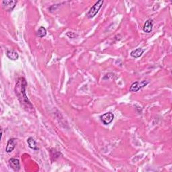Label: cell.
<instances>
[{
  "mask_svg": "<svg viewBox=\"0 0 172 172\" xmlns=\"http://www.w3.org/2000/svg\"><path fill=\"white\" fill-rule=\"evenodd\" d=\"M27 86V82L24 77H20L18 80L15 86V92L21 106L26 111L28 112H33L34 107L32 103L30 102L26 94V87Z\"/></svg>",
  "mask_w": 172,
  "mask_h": 172,
  "instance_id": "cell-1",
  "label": "cell"
},
{
  "mask_svg": "<svg viewBox=\"0 0 172 172\" xmlns=\"http://www.w3.org/2000/svg\"><path fill=\"white\" fill-rule=\"evenodd\" d=\"M103 4V1H102V0H101V1H98L95 3V4L91 7V9L89 10L88 13H87V18L89 19L94 18V16L97 14L98 11L100 10V8L102 7Z\"/></svg>",
  "mask_w": 172,
  "mask_h": 172,
  "instance_id": "cell-2",
  "label": "cell"
},
{
  "mask_svg": "<svg viewBox=\"0 0 172 172\" xmlns=\"http://www.w3.org/2000/svg\"><path fill=\"white\" fill-rule=\"evenodd\" d=\"M149 83V81L147 80H143L139 82V81H136V82H134L132 85H131L130 87V91L136 92H138L139 89H141L143 87H145L147 84Z\"/></svg>",
  "mask_w": 172,
  "mask_h": 172,
  "instance_id": "cell-3",
  "label": "cell"
},
{
  "mask_svg": "<svg viewBox=\"0 0 172 172\" xmlns=\"http://www.w3.org/2000/svg\"><path fill=\"white\" fill-rule=\"evenodd\" d=\"M17 4V1H13V0H10V1H3L2 5L3 8L7 12H11L13 10Z\"/></svg>",
  "mask_w": 172,
  "mask_h": 172,
  "instance_id": "cell-4",
  "label": "cell"
},
{
  "mask_svg": "<svg viewBox=\"0 0 172 172\" xmlns=\"http://www.w3.org/2000/svg\"><path fill=\"white\" fill-rule=\"evenodd\" d=\"M114 118V115L112 112L106 113L101 116V121H102L103 123L106 125L110 124L111 122L113 121Z\"/></svg>",
  "mask_w": 172,
  "mask_h": 172,
  "instance_id": "cell-5",
  "label": "cell"
},
{
  "mask_svg": "<svg viewBox=\"0 0 172 172\" xmlns=\"http://www.w3.org/2000/svg\"><path fill=\"white\" fill-rule=\"evenodd\" d=\"M9 165L13 170L18 171L20 170V164L19 160L15 158H11L9 160Z\"/></svg>",
  "mask_w": 172,
  "mask_h": 172,
  "instance_id": "cell-6",
  "label": "cell"
},
{
  "mask_svg": "<svg viewBox=\"0 0 172 172\" xmlns=\"http://www.w3.org/2000/svg\"><path fill=\"white\" fill-rule=\"evenodd\" d=\"M16 146V141L15 138H10L7 142L6 149H5V151L8 153L12 152L13 151V149H15V147Z\"/></svg>",
  "mask_w": 172,
  "mask_h": 172,
  "instance_id": "cell-7",
  "label": "cell"
},
{
  "mask_svg": "<svg viewBox=\"0 0 172 172\" xmlns=\"http://www.w3.org/2000/svg\"><path fill=\"white\" fill-rule=\"evenodd\" d=\"M153 20L151 19L147 20L144 25L143 26V31L146 33H150L153 31Z\"/></svg>",
  "mask_w": 172,
  "mask_h": 172,
  "instance_id": "cell-8",
  "label": "cell"
},
{
  "mask_svg": "<svg viewBox=\"0 0 172 172\" xmlns=\"http://www.w3.org/2000/svg\"><path fill=\"white\" fill-rule=\"evenodd\" d=\"M6 55L8 58L12 60V61H16V60H18L19 58L18 53L13 50H8L6 53Z\"/></svg>",
  "mask_w": 172,
  "mask_h": 172,
  "instance_id": "cell-9",
  "label": "cell"
},
{
  "mask_svg": "<svg viewBox=\"0 0 172 172\" xmlns=\"http://www.w3.org/2000/svg\"><path fill=\"white\" fill-rule=\"evenodd\" d=\"M144 51H145L144 49L141 48H136L135 49V50H134L131 52L130 55L131 57H134V58H138V57H140L142 54H143Z\"/></svg>",
  "mask_w": 172,
  "mask_h": 172,
  "instance_id": "cell-10",
  "label": "cell"
},
{
  "mask_svg": "<svg viewBox=\"0 0 172 172\" xmlns=\"http://www.w3.org/2000/svg\"><path fill=\"white\" fill-rule=\"evenodd\" d=\"M27 143H28V147L30 148L33 149V150H38L39 148H38L36 142L35 141L34 139L32 137H29L27 140Z\"/></svg>",
  "mask_w": 172,
  "mask_h": 172,
  "instance_id": "cell-11",
  "label": "cell"
},
{
  "mask_svg": "<svg viewBox=\"0 0 172 172\" xmlns=\"http://www.w3.org/2000/svg\"><path fill=\"white\" fill-rule=\"evenodd\" d=\"M46 35V30L45 27H40L37 31V36L40 38L45 37Z\"/></svg>",
  "mask_w": 172,
  "mask_h": 172,
  "instance_id": "cell-12",
  "label": "cell"
},
{
  "mask_svg": "<svg viewBox=\"0 0 172 172\" xmlns=\"http://www.w3.org/2000/svg\"><path fill=\"white\" fill-rule=\"evenodd\" d=\"M66 35L68 37L70 38V39H75V38L77 37V34H76L75 32H67V33L66 34Z\"/></svg>",
  "mask_w": 172,
  "mask_h": 172,
  "instance_id": "cell-13",
  "label": "cell"
}]
</instances>
